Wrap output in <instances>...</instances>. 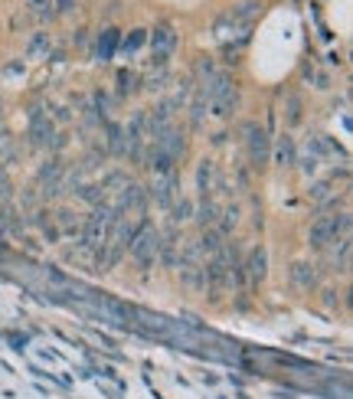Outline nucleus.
I'll list each match as a JSON object with an SVG mask.
<instances>
[{
  "instance_id": "obj_1",
  "label": "nucleus",
  "mask_w": 353,
  "mask_h": 399,
  "mask_svg": "<svg viewBox=\"0 0 353 399\" xmlns=\"http://www.w3.org/2000/svg\"><path fill=\"white\" fill-rule=\"evenodd\" d=\"M173 49H177V30H173L171 23H157L150 30V65L164 69L167 59L173 56Z\"/></svg>"
},
{
  "instance_id": "obj_2",
  "label": "nucleus",
  "mask_w": 353,
  "mask_h": 399,
  "mask_svg": "<svg viewBox=\"0 0 353 399\" xmlns=\"http://www.w3.org/2000/svg\"><path fill=\"white\" fill-rule=\"evenodd\" d=\"M157 252H161V233L154 226H141L134 236H131V256L141 262V265H150V262L157 259Z\"/></svg>"
},
{
  "instance_id": "obj_3",
  "label": "nucleus",
  "mask_w": 353,
  "mask_h": 399,
  "mask_svg": "<svg viewBox=\"0 0 353 399\" xmlns=\"http://www.w3.org/2000/svg\"><path fill=\"white\" fill-rule=\"evenodd\" d=\"M242 134H246V148H249V161L256 167H265L268 154H272V144H268V134L258 121H246L242 125Z\"/></svg>"
},
{
  "instance_id": "obj_4",
  "label": "nucleus",
  "mask_w": 353,
  "mask_h": 399,
  "mask_svg": "<svg viewBox=\"0 0 353 399\" xmlns=\"http://www.w3.org/2000/svg\"><path fill=\"white\" fill-rule=\"evenodd\" d=\"M144 125H148V118H144V111H138L134 118H131L128 125V141H125V154H131V161H144Z\"/></svg>"
},
{
  "instance_id": "obj_5",
  "label": "nucleus",
  "mask_w": 353,
  "mask_h": 399,
  "mask_svg": "<svg viewBox=\"0 0 353 399\" xmlns=\"http://www.w3.org/2000/svg\"><path fill=\"white\" fill-rule=\"evenodd\" d=\"M150 196L161 206H173V200H177V171L154 173V190H150Z\"/></svg>"
},
{
  "instance_id": "obj_6",
  "label": "nucleus",
  "mask_w": 353,
  "mask_h": 399,
  "mask_svg": "<svg viewBox=\"0 0 353 399\" xmlns=\"http://www.w3.org/2000/svg\"><path fill=\"white\" fill-rule=\"evenodd\" d=\"M334 239L331 233V216H317L314 223H311V233H308V246L311 249H324L327 242Z\"/></svg>"
},
{
  "instance_id": "obj_7",
  "label": "nucleus",
  "mask_w": 353,
  "mask_h": 399,
  "mask_svg": "<svg viewBox=\"0 0 353 399\" xmlns=\"http://www.w3.org/2000/svg\"><path fill=\"white\" fill-rule=\"evenodd\" d=\"M30 138H33V144H36V148H46V144H49V138H53V121L43 118L40 111H33Z\"/></svg>"
},
{
  "instance_id": "obj_8",
  "label": "nucleus",
  "mask_w": 353,
  "mask_h": 399,
  "mask_svg": "<svg viewBox=\"0 0 353 399\" xmlns=\"http://www.w3.org/2000/svg\"><path fill=\"white\" fill-rule=\"evenodd\" d=\"M118 46H121V36H118V30H105L102 36H98V46H95V56L98 63H111L118 53Z\"/></svg>"
},
{
  "instance_id": "obj_9",
  "label": "nucleus",
  "mask_w": 353,
  "mask_h": 399,
  "mask_svg": "<svg viewBox=\"0 0 353 399\" xmlns=\"http://www.w3.org/2000/svg\"><path fill=\"white\" fill-rule=\"evenodd\" d=\"M291 281H295L298 288H304V292H311V288L317 285V272H314V265H308V262H298V265L291 269Z\"/></svg>"
},
{
  "instance_id": "obj_10",
  "label": "nucleus",
  "mask_w": 353,
  "mask_h": 399,
  "mask_svg": "<svg viewBox=\"0 0 353 399\" xmlns=\"http://www.w3.org/2000/svg\"><path fill=\"white\" fill-rule=\"evenodd\" d=\"M59 177H63V164L59 161H49L43 171H40V184L49 187L46 194H56V190H59Z\"/></svg>"
},
{
  "instance_id": "obj_11",
  "label": "nucleus",
  "mask_w": 353,
  "mask_h": 399,
  "mask_svg": "<svg viewBox=\"0 0 353 399\" xmlns=\"http://www.w3.org/2000/svg\"><path fill=\"white\" fill-rule=\"evenodd\" d=\"M265 265H268L265 249H262V246L252 249V256H249V279H252V281H262V279H265Z\"/></svg>"
},
{
  "instance_id": "obj_12",
  "label": "nucleus",
  "mask_w": 353,
  "mask_h": 399,
  "mask_svg": "<svg viewBox=\"0 0 353 399\" xmlns=\"http://www.w3.org/2000/svg\"><path fill=\"white\" fill-rule=\"evenodd\" d=\"M23 7H26V13L36 17V20H49V17L56 13L53 0H23Z\"/></svg>"
},
{
  "instance_id": "obj_13",
  "label": "nucleus",
  "mask_w": 353,
  "mask_h": 399,
  "mask_svg": "<svg viewBox=\"0 0 353 399\" xmlns=\"http://www.w3.org/2000/svg\"><path fill=\"white\" fill-rule=\"evenodd\" d=\"M49 46H53L49 33H36V36L30 40V46H26V56H30V59H40V56L49 53Z\"/></svg>"
},
{
  "instance_id": "obj_14",
  "label": "nucleus",
  "mask_w": 353,
  "mask_h": 399,
  "mask_svg": "<svg viewBox=\"0 0 353 399\" xmlns=\"http://www.w3.org/2000/svg\"><path fill=\"white\" fill-rule=\"evenodd\" d=\"M275 154H279V167H291V164H295V144H291L288 134H285V138L279 141Z\"/></svg>"
},
{
  "instance_id": "obj_15",
  "label": "nucleus",
  "mask_w": 353,
  "mask_h": 399,
  "mask_svg": "<svg viewBox=\"0 0 353 399\" xmlns=\"http://www.w3.org/2000/svg\"><path fill=\"white\" fill-rule=\"evenodd\" d=\"M108 148H111V154H125V128L108 125Z\"/></svg>"
},
{
  "instance_id": "obj_16",
  "label": "nucleus",
  "mask_w": 353,
  "mask_h": 399,
  "mask_svg": "<svg viewBox=\"0 0 353 399\" xmlns=\"http://www.w3.org/2000/svg\"><path fill=\"white\" fill-rule=\"evenodd\" d=\"M258 13V3H239L233 13H229V20H235V23H249L252 17Z\"/></svg>"
},
{
  "instance_id": "obj_17",
  "label": "nucleus",
  "mask_w": 353,
  "mask_h": 399,
  "mask_svg": "<svg viewBox=\"0 0 353 399\" xmlns=\"http://www.w3.org/2000/svg\"><path fill=\"white\" fill-rule=\"evenodd\" d=\"M301 121V98L298 95H288V111H285V125L288 128H295Z\"/></svg>"
},
{
  "instance_id": "obj_18",
  "label": "nucleus",
  "mask_w": 353,
  "mask_h": 399,
  "mask_svg": "<svg viewBox=\"0 0 353 399\" xmlns=\"http://www.w3.org/2000/svg\"><path fill=\"white\" fill-rule=\"evenodd\" d=\"M134 88H138V76H134V72H128V69L118 72V92H121V95H131Z\"/></svg>"
},
{
  "instance_id": "obj_19",
  "label": "nucleus",
  "mask_w": 353,
  "mask_h": 399,
  "mask_svg": "<svg viewBox=\"0 0 353 399\" xmlns=\"http://www.w3.org/2000/svg\"><path fill=\"white\" fill-rule=\"evenodd\" d=\"M144 40H148V30H134V33H131L128 40L121 43V49H125V56H131V53H134V49H141V46H144Z\"/></svg>"
},
{
  "instance_id": "obj_20",
  "label": "nucleus",
  "mask_w": 353,
  "mask_h": 399,
  "mask_svg": "<svg viewBox=\"0 0 353 399\" xmlns=\"http://www.w3.org/2000/svg\"><path fill=\"white\" fill-rule=\"evenodd\" d=\"M216 219V203L213 200H210V196H203V200H200V223H213Z\"/></svg>"
},
{
  "instance_id": "obj_21",
  "label": "nucleus",
  "mask_w": 353,
  "mask_h": 399,
  "mask_svg": "<svg viewBox=\"0 0 353 399\" xmlns=\"http://www.w3.org/2000/svg\"><path fill=\"white\" fill-rule=\"evenodd\" d=\"M210 173H213V167H210V161L200 164V173H196V180H200V196L210 194Z\"/></svg>"
},
{
  "instance_id": "obj_22",
  "label": "nucleus",
  "mask_w": 353,
  "mask_h": 399,
  "mask_svg": "<svg viewBox=\"0 0 353 399\" xmlns=\"http://www.w3.org/2000/svg\"><path fill=\"white\" fill-rule=\"evenodd\" d=\"M200 246H203L206 252H219V233H216V229H210V233L203 236V242H200Z\"/></svg>"
},
{
  "instance_id": "obj_23",
  "label": "nucleus",
  "mask_w": 353,
  "mask_h": 399,
  "mask_svg": "<svg viewBox=\"0 0 353 399\" xmlns=\"http://www.w3.org/2000/svg\"><path fill=\"white\" fill-rule=\"evenodd\" d=\"M187 216H190V203L180 200V203L173 206V223H180V219H187Z\"/></svg>"
},
{
  "instance_id": "obj_24",
  "label": "nucleus",
  "mask_w": 353,
  "mask_h": 399,
  "mask_svg": "<svg viewBox=\"0 0 353 399\" xmlns=\"http://www.w3.org/2000/svg\"><path fill=\"white\" fill-rule=\"evenodd\" d=\"M327 194H331V184H327V180H321V184L311 187V196H314V200H324Z\"/></svg>"
},
{
  "instance_id": "obj_25",
  "label": "nucleus",
  "mask_w": 353,
  "mask_h": 399,
  "mask_svg": "<svg viewBox=\"0 0 353 399\" xmlns=\"http://www.w3.org/2000/svg\"><path fill=\"white\" fill-rule=\"evenodd\" d=\"M235 219H239V213H235V210H226V219H223V229H233V226H235Z\"/></svg>"
},
{
  "instance_id": "obj_26",
  "label": "nucleus",
  "mask_w": 353,
  "mask_h": 399,
  "mask_svg": "<svg viewBox=\"0 0 353 399\" xmlns=\"http://www.w3.org/2000/svg\"><path fill=\"white\" fill-rule=\"evenodd\" d=\"M53 3H56V10H59V13L72 10V0H53Z\"/></svg>"
}]
</instances>
